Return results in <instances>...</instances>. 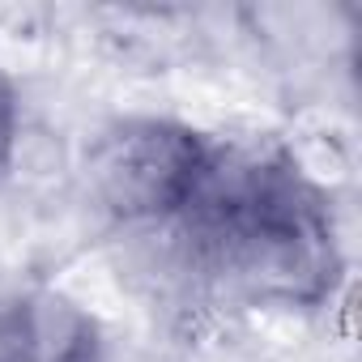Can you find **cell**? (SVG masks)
Segmentation results:
<instances>
[{"mask_svg":"<svg viewBox=\"0 0 362 362\" xmlns=\"http://www.w3.org/2000/svg\"><path fill=\"white\" fill-rule=\"evenodd\" d=\"M201 273L256 307L315 311L337 298L345 252L324 188L281 149H222L201 205L175 226Z\"/></svg>","mask_w":362,"mask_h":362,"instance_id":"cell-1","label":"cell"},{"mask_svg":"<svg viewBox=\"0 0 362 362\" xmlns=\"http://www.w3.org/2000/svg\"><path fill=\"white\" fill-rule=\"evenodd\" d=\"M22 145V94L0 73V175H9Z\"/></svg>","mask_w":362,"mask_h":362,"instance_id":"cell-4","label":"cell"},{"mask_svg":"<svg viewBox=\"0 0 362 362\" xmlns=\"http://www.w3.org/2000/svg\"><path fill=\"white\" fill-rule=\"evenodd\" d=\"M0 362H107L103 320L60 286L0 298Z\"/></svg>","mask_w":362,"mask_h":362,"instance_id":"cell-3","label":"cell"},{"mask_svg":"<svg viewBox=\"0 0 362 362\" xmlns=\"http://www.w3.org/2000/svg\"><path fill=\"white\" fill-rule=\"evenodd\" d=\"M226 141L170 115H119L86 149L94 201L136 230H175L214 184Z\"/></svg>","mask_w":362,"mask_h":362,"instance_id":"cell-2","label":"cell"}]
</instances>
